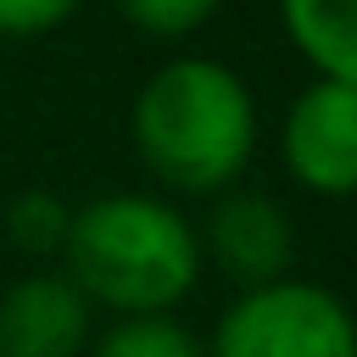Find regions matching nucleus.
I'll return each instance as SVG.
<instances>
[{
    "instance_id": "423d86ee",
    "label": "nucleus",
    "mask_w": 357,
    "mask_h": 357,
    "mask_svg": "<svg viewBox=\"0 0 357 357\" xmlns=\"http://www.w3.org/2000/svg\"><path fill=\"white\" fill-rule=\"evenodd\" d=\"M290 218L268 201V195H223L206 218V240H201V257L212 251V262L240 284V290H257V284H273L284 279L290 268Z\"/></svg>"
},
{
    "instance_id": "6e6552de",
    "label": "nucleus",
    "mask_w": 357,
    "mask_h": 357,
    "mask_svg": "<svg viewBox=\"0 0 357 357\" xmlns=\"http://www.w3.org/2000/svg\"><path fill=\"white\" fill-rule=\"evenodd\" d=\"M89 357H206V340L173 312H134L112 318L89 340Z\"/></svg>"
},
{
    "instance_id": "7ed1b4c3",
    "label": "nucleus",
    "mask_w": 357,
    "mask_h": 357,
    "mask_svg": "<svg viewBox=\"0 0 357 357\" xmlns=\"http://www.w3.org/2000/svg\"><path fill=\"white\" fill-rule=\"evenodd\" d=\"M206 357H357V329L335 290L312 279H273L223 307L206 335Z\"/></svg>"
},
{
    "instance_id": "0eeeda50",
    "label": "nucleus",
    "mask_w": 357,
    "mask_h": 357,
    "mask_svg": "<svg viewBox=\"0 0 357 357\" xmlns=\"http://www.w3.org/2000/svg\"><path fill=\"white\" fill-rule=\"evenodd\" d=\"M284 33L318 78L357 84V0H284Z\"/></svg>"
},
{
    "instance_id": "f257e3e1",
    "label": "nucleus",
    "mask_w": 357,
    "mask_h": 357,
    "mask_svg": "<svg viewBox=\"0 0 357 357\" xmlns=\"http://www.w3.org/2000/svg\"><path fill=\"white\" fill-rule=\"evenodd\" d=\"M201 262V234L178 218V206L128 190L73 206L61 240V273L89 307H112L117 318L173 312L195 290Z\"/></svg>"
},
{
    "instance_id": "20e7f679",
    "label": "nucleus",
    "mask_w": 357,
    "mask_h": 357,
    "mask_svg": "<svg viewBox=\"0 0 357 357\" xmlns=\"http://www.w3.org/2000/svg\"><path fill=\"white\" fill-rule=\"evenodd\" d=\"M284 167L312 195H351L357 184V84L318 78L284 117Z\"/></svg>"
},
{
    "instance_id": "39448f33",
    "label": "nucleus",
    "mask_w": 357,
    "mask_h": 357,
    "mask_svg": "<svg viewBox=\"0 0 357 357\" xmlns=\"http://www.w3.org/2000/svg\"><path fill=\"white\" fill-rule=\"evenodd\" d=\"M95 340V307L61 268L22 273L0 296V357H78Z\"/></svg>"
},
{
    "instance_id": "9b49d317",
    "label": "nucleus",
    "mask_w": 357,
    "mask_h": 357,
    "mask_svg": "<svg viewBox=\"0 0 357 357\" xmlns=\"http://www.w3.org/2000/svg\"><path fill=\"white\" fill-rule=\"evenodd\" d=\"M73 11H78V0H0V33H6V39L50 33V28L67 22Z\"/></svg>"
},
{
    "instance_id": "f03ea898",
    "label": "nucleus",
    "mask_w": 357,
    "mask_h": 357,
    "mask_svg": "<svg viewBox=\"0 0 357 357\" xmlns=\"http://www.w3.org/2000/svg\"><path fill=\"white\" fill-rule=\"evenodd\" d=\"M134 145L145 167L184 195L229 190L257 145V106L240 73L206 56H178L134 100Z\"/></svg>"
},
{
    "instance_id": "1a4fd4ad",
    "label": "nucleus",
    "mask_w": 357,
    "mask_h": 357,
    "mask_svg": "<svg viewBox=\"0 0 357 357\" xmlns=\"http://www.w3.org/2000/svg\"><path fill=\"white\" fill-rule=\"evenodd\" d=\"M67 223H73V206H61V195H45V190H28L6 206V234L28 257H61Z\"/></svg>"
},
{
    "instance_id": "9d476101",
    "label": "nucleus",
    "mask_w": 357,
    "mask_h": 357,
    "mask_svg": "<svg viewBox=\"0 0 357 357\" xmlns=\"http://www.w3.org/2000/svg\"><path fill=\"white\" fill-rule=\"evenodd\" d=\"M128 22H139L145 33H162V39H178V33H195L218 0H117Z\"/></svg>"
}]
</instances>
